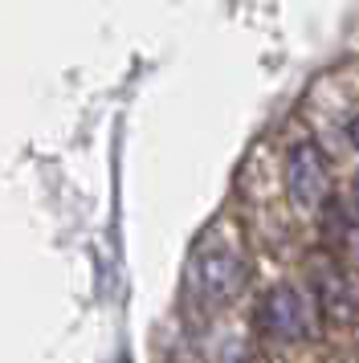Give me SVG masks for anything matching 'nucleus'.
Here are the masks:
<instances>
[{
	"instance_id": "obj_6",
	"label": "nucleus",
	"mask_w": 359,
	"mask_h": 363,
	"mask_svg": "<svg viewBox=\"0 0 359 363\" xmlns=\"http://www.w3.org/2000/svg\"><path fill=\"white\" fill-rule=\"evenodd\" d=\"M225 363H245V355H241V351H237V355L228 351V355H225Z\"/></svg>"
},
{
	"instance_id": "obj_2",
	"label": "nucleus",
	"mask_w": 359,
	"mask_h": 363,
	"mask_svg": "<svg viewBox=\"0 0 359 363\" xmlns=\"http://www.w3.org/2000/svg\"><path fill=\"white\" fill-rule=\"evenodd\" d=\"M310 311L319 314L314 306V298L306 290H294V286H274L270 294L261 298V330L277 339V343H298V339H306L314 335V323H323V318H310Z\"/></svg>"
},
{
	"instance_id": "obj_5",
	"label": "nucleus",
	"mask_w": 359,
	"mask_h": 363,
	"mask_svg": "<svg viewBox=\"0 0 359 363\" xmlns=\"http://www.w3.org/2000/svg\"><path fill=\"white\" fill-rule=\"evenodd\" d=\"M347 139H351V147L359 151V115L351 118V123H347Z\"/></svg>"
},
{
	"instance_id": "obj_1",
	"label": "nucleus",
	"mask_w": 359,
	"mask_h": 363,
	"mask_svg": "<svg viewBox=\"0 0 359 363\" xmlns=\"http://www.w3.org/2000/svg\"><path fill=\"white\" fill-rule=\"evenodd\" d=\"M286 192H290L298 213H323L335 188H331V164L314 139L294 143L286 155Z\"/></svg>"
},
{
	"instance_id": "obj_4",
	"label": "nucleus",
	"mask_w": 359,
	"mask_h": 363,
	"mask_svg": "<svg viewBox=\"0 0 359 363\" xmlns=\"http://www.w3.org/2000/svg\"><path fill=\"white\" fill-rule=\"evenodd\" d=\"M323 213H326V220H335L331 249H335L347 265H359V204L355 200L331 196V204H326Z\"/></svg>"
},
{
	"instance_id": "obj_3",
	"label": "nucleus",
	"mask_w": 359,
	"mask_h": 363,
	"mask_svg": "<svg viewBox=\"0 0 359 363\" xmlns=\"http://www.w3.org/2000/svg\"><path fill=\"white\" fill-rule=\"evenodd\" d=\"M192 278L200 281V290L212 302H225L228 290L241 281V257H233V249H204V257L192 262Z\"/></svg>"
}]
</instances>
